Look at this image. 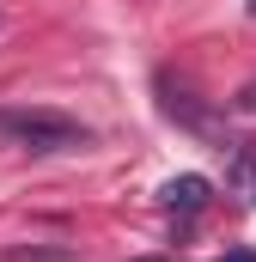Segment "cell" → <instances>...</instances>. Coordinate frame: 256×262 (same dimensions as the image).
Returning a JSON list of instances; mask_svg holds the SVG:
<instances>
[{
	"instance_id": "3",
	"label": "cell",
	"mask_w": 256,
	"mask_h": 262,
	"mask_svg": "<svg viewBox=\"0 0 256 262\" xmlns=\"http://www.w3.org/2000/svg\"><path fill=\"white\" fill-rule=\"evenodd\" d=\"M220 262H256V250H232V256H220Z\"/></svg>"
},
{
	"instance_id": "1",
	"label": "cell",
	"mask_w": 256,
	"mask_h": 262,
	"mask_svg": "<svg viewBox=\"0 0 256 262\" xmlns=\"http://www.w3.org/2000/svg\"><path fill=\"white\" fill-rule=\"evenodd\" d=\"M0 140H12L25 152H79L92 134L61 110H0Z\"/></svg>"
},
{
	"instance_id": "4",
	"label": "cell",
	"mask_w": 256,
	"mask_h": 262,
	"mask_svg": "<svg viewBox=\"0 0 256 262\" xmlns=\"http://www.w3.org/2000/svg\"><path fill=\"white\" fill-rule=\"evenodd\" d=\"M250 12H256V0H250Z\"/></svg>"
},
{
	"instance_id": "2",
	"label": "cell",
	"mask_w": 256,
	"mask_h": 262,
	"mask_svg": "<svg viewBox=\"0 0 256 262\" xmlns=\"http://www.w3.org/2000/svg\"><path fill=\"white\" fill-rule=\"evenodd\" d=\"M207 195H214V183H207V177H171V183L159 189V201H165L171 213H201Z\"/></svg>"
}]
</instances>
